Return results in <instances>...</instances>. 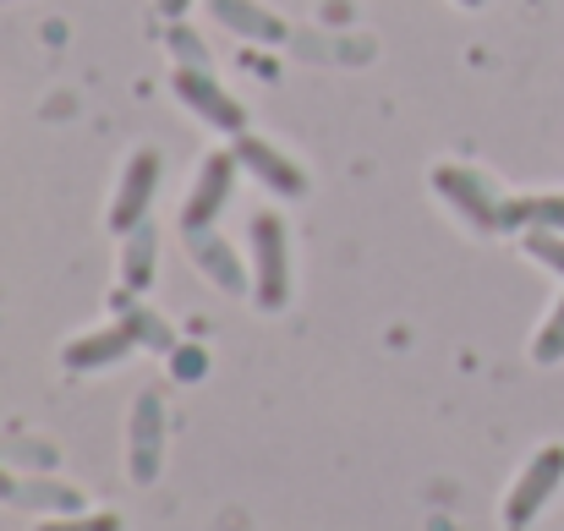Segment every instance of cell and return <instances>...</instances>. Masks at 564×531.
Returning <instances> with one entry per match:
<instances>
[{
  "instance_id": "1",
  "label": "cell",
  "mask_w": 564,
  "mask_h": 531,
  "mask_svg": "<svg viewBox=\"0 0 564 531\" xmlns=\"http://www.w3.org/2000/svg\"><path fill=\"white\" fill-rule=\"evenodd\" d=\"M427 181H433V192H438L455 214H466L471 230H482V236L510 230V203L499 197V186L488 176H477V171H466V165H433Z\"/></svg>"
},
{
  "instance_id": "2",
  "label": "cell",
  "mask_w": 564,
  "mask_h": 531,
  "mask_svg": "<svg viewBox=\"0 0 564 531\" xmlns=\"http://www.w3.org/2000/svg\"><path fill=\"white\" fill-rule=\"evenodd\" d=\"M252 296L263 313H280L291 296V247L280 214H252Z\"/></svg>"
},
{
  "instance_id": "3",
  "label": "cell",
  "mask_w": 564,
  "mask_h": 531,
  "mask_svg": "<svg viewBox=\"0 0 564 531\" xmlns=\"http://www.w3.org/2000/svg\"><path fill=\"white\" fill-rule=\"evenodd\" d=\"M560 483H564V444H543V449L521 466L516 488L505 494V527L527 531L543 510H549V499L560 494Z\"/></svg>"
},
{
  "instance_id": "4",
  "label": "cell",
  "mask_w": 564,
  "mask_h": 531,
  "mask_svg": "<svg viewBox=\"0 0 564 531\" xmlns=\"http://www.w3.org/2000/svg\"><path fill=\"white\" fill-rule=\"evenodd\" d=\"M165 466V394L143 389L132 400V422H127V472L132 483H154Z\"/></svg>"
},
{
  "instance_id": "5",
  "label": "cell",
  "mask_w": 564,
  "mask_h": 531,
  "mask_svg": "<svg viewBox=\"0 0 564 531\" xmlns=\"http://www.w3.org/2000/svg\"><path fill=\"white\" fill-rule=\"evenodd\" d=\"M236 171H241L236 149H219V154L203 160V171L192 181L187 203H182V236L214 230V219L225 214V203H230V192H236Z\"/></svg>"
},
{
  "instance_id": "6",
  "label": "cell",
  "mask_w": 564,
  "mask_h": 531,
  "mask_svg": "<svg viewBox=\"0 0 564 531\" xmlns=\"http://www.w3.org/2000/svg\"><path fill=\"white\" fill-rule=\"evenodd\" d=\"M154 192H160V149H138V154L127 160V171H121L116 197H110V230L132 236V230L149 219Z\"/></svg>"
},
{
  "instance_id": "7",
  "label": "cell",
  "mask_w": 564,
  "mask_h": 531,
  "mask_svg": "<svg viewBox=\"0 0 564 531\" xmlns=\"http://www.w3.org/2000/svg\"><path fill=\"white\" fill-rule=\"evenodd\" d=\"M176 99L187 105L197 121H208V127H219V132H247V110H241V99L236 94H225L219 83H214V72H197V66H176Z\"/></svg>"
},
{
  "instance_id": "8",
  "label": "cell",
  "mask_w": 564,
  "mask_h": 531,
  "mask_svg": "<svg viewBox=\"0 0 564 531\" xmlns=\"http://www.w3.org/2000/svg\"><path fill=\"white\" fill-rule=\"evenodd\" d=\"M236 160H241V171H252V176L263 181L269 192H280V197H302V192H307V171H302L291 154H280L269 138L236 132Z\"/></svg>"
},
{
  "instance_id": "9",
  "label": "cell",
  "mask_w": 564,
  "mask_h": 531,
  "mask_svg": "<svg viewBox=\"0 0 564 531\" xmlns=\"http://www.w3.org/2000/svg\"><path fill=\"white\" fill-rule=\"evenodd\" d=\"M187 252H192V263L208 274V285H214V291H225V296L252 291V269H241V258H236V247H230L225 236L197 230V236H187Z\"/></svg>"
},
{
  "instance_id": "10",
  "label": "cell",
  "mask_w": 564,
  "mask_h": 531,
  "mask_svg": "<svg viewBox=\"0 0 564 531\" xmlns=\"http://www.w3.org/2000/svg\"><path fill=\"white\" fill-rule=\"evenodd\" d=\"M208 11H214V22L230 28L236 39H252V44H285V39H291V28H285L269 6H258V0H208Z\"/></svg>"
},
{
  "instance_id": "11",
  "label": "cell",
  "mask_w": 564,
  "mask_h": 531,
  "mask_svg": "<svg viewBox=\"0 0 564 531\" xmlns=\"http://www.w3.org/2000/svg\"><path fill=\"white\" fill-rule=\"evenodd\" d=\"M138 351V340L127 335V324L116 318L110 329H94V335H83V340H72L61 361L72 367V372H99V367H116V361H127V356Z\"/></svg>"
},
{
  "instance_id": "12",
  "label": "cell",
  "mask_w": 564,
  "mask_h": 531,
  "mask_svg": "<svg viewBox=\"0 0 564 531\" xmlns=\"http://www.w3.org/2000/svg\"><path fill=\"white\" fill-rule=\"evenodd\" d=\"M116 318L127 324V335H132L143 351H165V356L176 351V329H171L154 307H143L132 291H116Z\"/></svg>"
},
{
  "instance_id": "13",
  "label": "cell",
  "mask_w": 564,
  "mask_h": 531,
  "mask_svg": "<svg viewBox=\"0 0 564 531\" xmlns=\"http://www.w3.org/2000/svg\"><path fill=\"white\" fill-rule=\"evenodd\" d=\"M154 258H160V236H154V225L143 219L132 236H127V247H121V291H149L154 285Z\"/></svg>"
},
{
  "instance_id": "14",
  "label": "cell",
  "mask_w": 564,
  "mask_h": 531,
  "mask_svg": "<svg viewBox=\"0 0 564 531\" xmlns=\"http://www.w3.org/2000/svg\"><path fill=\"white\" fill-rule=\"evenodd\" d=\"M510 230H564V192L516 197L510 203Z\"/></svg>"
},
{
  "instance_id": "15",
  "label": "cell",
  "mask_w": 564,
  "mask_h": 531,
  "mask_svg": "<svg viewBox=\"0 0 564 531\" xmlns=\"http://www.w3.org/2000/svg\"><path fill=\"white\" fill-rule=\"evenodd\" d=\"M17 505H33V510H50V516H72V510H83V494H77V488H66V483L33 477V483H22Z\"/></svg>"
},
{
  "instance_id": "16",
  "label": "cell",
  "mask_w": 564,
  "mask_h": 531,
  "mask_svg": "<svg viewBox=\"0 0 564 531\" xmlns=\"http://www.w3.org/2000/svg\"><path fill=\"white\" fill-rule=\"evenodd\" d=\"M532 361H543V367H554L564 361V296L549 307V318H543V329L532 335Z\"/></svg>"
},
{
  "instance_id": "17",
  "label": "cell",
  "mask_w": 564,
  "mask_h": 531,
  "mask_svg": "<svg viewBox=\"0 0 564 531\" xmlns=\"http://www.w3.org/2000/svg\"><path fill=\"white\" fill-rule=\"evenodd\" d=\"M521 247H527V258H532V263L554 269V274L564 280V230H527V236H521Z\"/></svg>"
},
{
  "instance_id": "18",
  "label": "cell",
  "mask_w": 564,
  "mask_h": 531,
  "mask_svg": "<svg viewBox=\"0 0 564 531\" xmlns=\"http://www.w3.org/2000/svg\"><path fill=\"white\" fill-rule=\"evenodd\" d=\"M33 531H121V516H110V510H99V516L72 510V516H44Z\"/></svg>"
},
{
  "instance_id": "19",
  "label": "cell",
  "mask_w": 564,
  "mask_h": 531,
  "mask_svg": "<svg viewBox=\"0 0 564 531\" xmlns=\"http://www.w3.org/2000/svg\"><path fill=\"white\" fill-rule=\"evenodd\" d=\"M171 50H176V61H182V66H197V72H208V50H203V39H197L192 28H182V22L171 28Z\"/></svg>"
},
{
  "instance_id": "20",
  "label": "cell",
  "mask_w": 564,
  "mask_h": 531,
  "mask_svg": "<svg viewBox=\"0 0 564 531\" xmlns=\"http://www.w3.org/2000/svg\"><path fill=\"white\" fill-rule=\"evenodd\" d=\"M171 372H176L182 383L203 378V372H208V361H203V346H176V351H171Z\"/></svg>"
},
{
  "instance_id": "21",
  "label": "cell",
  "mask_w": 564,
  "mask_h": 531,
  "mask_svg": "<svg viewBox=\"0 0 564 531\" xmlns=\"http://www.w3.org/2000/svg\"><path fill=\"white\" fill-rule=\"evenodd\" d=\"M17 494H22V483H17L11 472H0V499H11V505H17Z\"/></svg>"
},
{
  "instance_id": "22",
  "label": "cell",
  "mask_w": 564,
  "mask_h": 531,
  "mask_svg": "<svg viewBox=\"0 0 564 531\" xmlns=\"http://www.w3.org/2000/svg\"><path fill=\"white\" fill-rule=\"evenodd\" d=\"M192 0H160V11H165V17H171V22H176V17H182V11H187Z\"/></svg>"
},
{
  "instance_id": "23",
  "label": "cell",
  "mask_w": 564,
  "mask_h": 531,
  "mask_svg": "<svg viewBox=\"0 0 564 531\" xmlns=\"http://www.w3.org/2000/svg\"><path fill=\"white\" fill-rule=\"evenodd\" d=\"M455 6H482V0H455Z\"/></svg>"
}]
</instances>
